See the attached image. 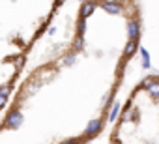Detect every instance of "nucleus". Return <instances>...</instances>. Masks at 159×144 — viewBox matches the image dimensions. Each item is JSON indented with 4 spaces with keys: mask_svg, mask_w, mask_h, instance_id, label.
Segmentation results:
<instances>
[{
    "mask_svg": "<svg viewBox=\"0 0 159 144\" xmlns=\"http://www.w3.org/2000/svg\"><path fill=\"white\" fill-rule=\"evenodd\" d=\"M139 0H64L32 43L0 133L17 142H90L105 127L142 34Z\"/></svg>",
    "mask_w": 159,
    "mask_h": 144,
    "instance_id": "nucleus-1",
    "label": "nucleus"
},
{
    "mask_svg": "<svg viewBox=\"0 0 159 144\" xmlns=\"http://www.w3.org/2000/svg\"><path fill=\"white\" fill-rule=\"evenodd\" d=\"M8 2L15 10L23 6V10L17 13L21 19L8 38V43L15 49V60L19 62V65H23L28 49L38 39L64 0H8Z\"/></svg>",
    "mask_w": 159,
    "mask_h": 144,
    "instance_id": "nucleus-3",
    "label": "nucleus"
},
{
    "mask_svg": "<svg viewBox=\"0 0 159 144\" xmlns=\"http://www.w3.org/2000/svg\"><path fill=\"white\" fill-rule=\"evenodd\" d=\"M118 144H159V75L144 77L127 96L111 133Z\"/></svg>",
    "mask_w": 159,
    "mask_h": 144,
    "instance_id": "nucleus-2",
    "label": "nucleus"
}]
</instances>
